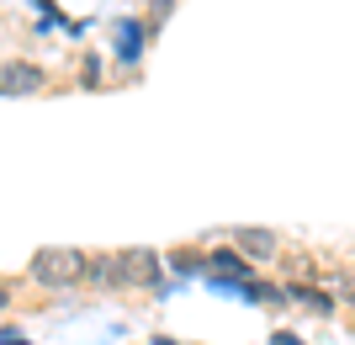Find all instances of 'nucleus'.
I'll return each instance as SVG.
<instances>
[{"instance_id": "13", "label": "nucleus", "mask_w": 355, "mask_h": 345, "mask_svg": "<svg viewBox=\"0 0 355 345\" xmlns=\"http://www.w3.org/2000/svg\"><path fill=\"white\" fill-rule=\"evenodd\" d=\"M6 345H27V340H21V335H6Z\"/></svg>"}, {"instance_id": "2", "label": "nucleus", "mask_w": 355, "mask_h": 345, "mask_svg": "<svg viewBox=\"0 0 355 345\" xmlns=\"http://www.w3.org/2000/svg\"><path fill=\"white\" fill-rule=\"evenodd\" d=\"M117 266V287H144V292H159L164 282V255L148 250V244H133V250H117L112 255Z\"/></svg>"}, {"instance_id": "6", "label": "nucleus", "mask_w": 355, "mask_h": 345, "mask_svg": "<svg viewBox=\"0 0 355 345\" xmlns=\"http://www.w3.org/2000/svg\"><path fill=\"white\" fill-rule=\"evenodd\" d=\"M286 303H302V308H313V314H334V308H340V303H334V292L308 287V282H286Z\"/></svg>"}, {"instance_id": "4", "label": "nucleus", "mask_w": 355, "mask_h": 345, "mask_svg": "<svg viewBox=\"0 0 355 345\" xmlns=\"http://www.w3.org/2000/svg\"><path fill=\"white\" fill-rule=\"evenodd\" d=\"M234 250L250 260V266H260V260H276L282 234H270V228H234Z\"/></svg>"}, {"instance_id": "11", "label": "nucleus", "mask_w": 355, "mask_h": 345, "mask_svg": "<svg viewBox=\"0 0 355 345\" xmlns=\"http://www.w3.org/2000/svg\"><path fill=\"white\" fill-rule=\"evenodd\" d=\"M270 345H308V340H297V335H286V330H276V335H270Z\"/></svg>"}, {"instance_id": "10", "label": "nucleus", "mask_w": 355, "mask_h": 345, "mask_svg": "<svg viewBox=\"0 0 355 345\" xmlns=\"http://www.w3.org/2000/svg\"><path fill=\"white\" fill-rule=\"evenodd\" d=\"M148 6H154V11H148V22H144V27H148V37H154V32H159L164 22H170V11H175V0H148Z\"/></svg>"}, {"instance_id": "5", "label": "nucleus", "mask_w": 355, "mask_h": 345, "mask_svg": "<svg viewBox=\"0 0 355 345\" xmlns=\"http://www.w3.org/2000/svg\"><path fill=\"white\" fill-rule=\"evenodd\" d=\"M112 43H117L122 64H138V59H144V43H148V27L138 22V16H122L117 27H112Z\"/></svg>"}, {"instance_id": "8", "label": "nucleus", "mask_w": 355, "mask_h": 345, "mask_svg": "<svg viewBox=\"0 0 355 345\" xmlns=\"http://www.w3.org/2000/svg\"><path fill=\"white\" fill-rule=\"evenodd\" d=\"M85 282L90 287H117V266H112V255H85Z\"/></svg>"}, {"instance_id": "12", "label": "nucleus", "mask_w": 355, "mask_h": 345, "mask_svg": "<svg viewBox=\"0 0 355 345\" xmlns=\"http://www.w3.org/2000/svg\"><path fill=\"white\" fill-rule=\"evenodd\" d=\"M6 303H11V282H0V314H6Z\"/></svg>"}, {"instance_id": "3", "label": "nucleus", "mask_w": 355, "mask_h": 345, "mask_svg": "<svg viewBox=\"0 0 355 345\" xmlns=\"http://www.w3.org/2000/svg\"><path fill=\"white\" fill-rule=\"evenodd\" d=\"M48 90V69L32 59H0V96H37Z\"/></svg>"}, {"instance_id": "1", "label": "nucleus", "mask_w": 355, "mask_h": 345, "mask_svg": "<svg viewBox=\"0 0 355 345\" xmlns=\"http://www.w3.org/2000/svg\"><path fill=\"white\" fill-rule=\"evenodd\" d=\"M27 276L37 287H53V292L80 287L85 282V250H74V244H43V250L27 260Z\"/></svg>"}, {"instance_id": "9", "label": "nucleus", "mask_w": 355, "mask_h": 345, "mask_svg": "<svg viewBox=\"0 0 355 345\" xmlns=\"http://www.w3.org/2000/svg\"><path fill=\"white\" fill-rule=\"evenodd\" d=\"M164 260H170V266H175L180 276H191V271H202V260H207V255H196V250H170Z\"/></svg>"}, {"instance_id": "7", "label": "nucleus", "mask_w": 355, "mask_h": 345, "mask_svg": "<svg viewBox=\"0 0 355 345\" xmlns=\"http://www.w3.org/2000/svg\"><path fill=\"white\" fill-rule=\"evenodd\" d=\"M239 298L260 303V308H282V303H286V287H276V282H260V276H254V282H244V287H239Z\"/></svg>"}, {"instance_id": "14", "label": "nucleus", "mask_w": 355, "mask_h": 345, "mask_svg": "<svg viewBox=\"0 0 355 345\" xmlns=\"http://www.w3.org/2000/svg\"><path fill=\"white\" fill-rule=\"evenodd\" d=\"M350 292H355V282H350Z\"/></svg>"}]
</instances>
